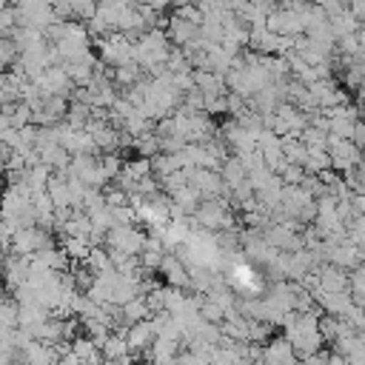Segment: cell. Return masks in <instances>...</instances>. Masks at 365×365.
<instances>
[{"mask_svg":"<svg viewBox=\"0 0 365 365\" xmlns=\"http://www.w3.org/2000/svg\"><path fill=\"white\" fill-rule=\"evenodd\" d=\"M328 29H331L334 40H339V37H348V34H354L356 29H362V23H356L348 11H339V14L328 17Z\"/></svg>","mask_w":365,"mask_h":365,"instance_id":"7c38bea8","label":"cell"},{"mask_svg":"<svg viewBox=\"0 0 365 365\" xmlns=\"http://www.w3.org/2000/svg\"><path fill=\"white\" fill-rule=\"evenodd\" d=\"M317 291L319 294H342L348 291V271L336 268V265H317Z\"/></svg>","mask_w":365,"mask_h":365,"instance_id":"52a82bcc","label":"cell"},{"mask_svg":"<svg viewBox=\"0 0 365 365\" xmlns=\"http://www.w3.org/2000/svg\"><path fill=\"white\" fill-rule=\"evenodd\" d=\"M331 168V157H328V151H308V160H305V165H302V171L305 174H322V171H328Z\"/></svg>","mask_w":365,"mask_h":365,"instance_id":"603a6c76","label":"cell"},{"mask_svg":"<svg viewBox=\"0 0 365 365\" xmlns=\"http://www.w3.org/2000/svg\"><path fill=\"white\" fill-rule=\"evenodd\" d=\"M3 83H6V71H0V94H3Z\"/></svg>","mask_w":365,"mask_h":365,"instance_id":"e575fe53","label":"cell"},{"mask_svg":"<svg viewBox=\"0 0 365 365\" xmlns=\"http://www.w3.org/2000/svg\"><path fill=\"white\" fill-rule=\"evenodd\" d=\"M17 63V48L11 37H0V71H9Z\"/></svg>","mask_w":365,"mask_h":365,"instance_id":"f1b7e54d","label":"cell"},{"mask_svg":"<svg viewBox=\"0 0 365 365\" xmlns=\"http://www.w3.org/2000/svg\"><path fill=\"white\" fill-rule=\"evenodd\" d=\"M80 365H103V359H86V362H80Z\"/></svg>","mask_w":365,"mask_h":365,"instance_id":"836d02e7","label":"cell"},{"mask_svg":"<svg viewBox=\"0 0 365 365\" xmlns=\"http://www.w3.org/2000/svg\"><path fill=\"white\" fill-rule=\"evenodd\" d=\"M325 151H328V157H331V171H336V174H348L351 168L362 165V148H356L351 140L328 137Z\"/></svg>","mask_w":365,"mask_h":365,"instance_id":"7a4b0ae2","label":"cell"},{"mask_svg":"<svg viewBox=\"0 0 365 365\" xmlns=\"http://www.w3.org/2000/svg\"><path fill=\"white\" fill-rule=\"evenodd\" d=\"M88 117H91V108L86 106V103H77V100H68V108H66V117H63V123L66 125H71V128H86V123H88Z\"/></svg>","mask_w":365,"mask_h":365,"instance_id":"9a60e30c","label":"cell"},{"mask_svg":"<svg viewBox=\"0 0 365 365\" xmlns=\"http://www.w3.org/2000/svg\"><path fill=\"white\" fill-rule=\"evenodd\" d=\"M271 336H274V325H268L262 319H248V342L251 345H259L262 348Z\"/></svg>","mask_w":365,"mask_h":365,"instance_id":"ffe728a7","label":"cell"},{"mask_svg":"<svg viewBox=\"0 0 365 365\" xmlns=\"http://www.w3.org/2000/svg\"><path fill=\"white\" fill-rule=\"evenodd\" d=\"M157 277H160V282H163V285H171V288H182V291H188V268H185V262H182L177 254H171V251H165V254H163L160 268H157Z\"/></svg>","mask_w":365,"mask_h":365,"instance_id":"3957f363","label":"cell"},{"mask_svg":"<svg viewBox=\"0 0 365 365\" xmlns=\"http://www.w3.org/2000/svg\"><path fill=\"white\" fill-rule=\"evenodd\" d=\"M0 277H3V254H0Z\"/></svg>","mask_w":365,"mask_h":365,"instance_id":"8d00e7d4","label":"cell"},{"mask_svg":"<svg viewBox=\"0 0 365 365\" xmlns=\"http://www.w3.org/2000/svg\"><path fill=\"white\" fill-rule=\"evenodd\" d=\"M134 365H154V362H134Z\"/></svg>","mask_w":365,"mask_h":365,"instance_id":"74e56055","label":"cell"},{"mask_svg":"<svg viewBox=\"0 0 365 365\" xmlns=\"http://www.w3.org/2000/svg\"><path fill=\"white\" fill-rule=\"evenodd\" d=\"M259 362L262 365H297L299 359L294 356V348L285 336H271L265 345H262V354H259Z\"/></svg>","mask_w":365,"mask_h":365,"instance_id":"5b68a950","label":"cell"},{"mask_svg":"<svg viewBox=\"0 0 365 365\" xmlns=\"http://www.w3.org/2000/svg\"><path fill=\"white\" fill-rule=\"evenodd\" d=\"M220 180H222V185L231 191V188H237L240 182H245L248 180V174H245V168H242V163L234 157V154H228L225 160H222V165H220Z\"/></svg>","mask_w":365,"mask_h":365,"instance_id":"30bf717a","label":"cell"},{"mask_svg":"<svg viewBox=\"0 0 365 365\" xmlns=\"http://www.w3.org/2000/svg\"><path fill=\"white\" fill-rule=\"evenodd\" d=\"M68 9H71V20L86 23V20H91V17H94L97 3H94V0H68Z\"/></svg>","mask_w":365,"mask_h":365,"instance_id":"484cf974","label":"cell"},{"mask_svg":"<svg viewBox=\"0 0 365 365\" xmlns=\"http://www.w3.org/2000/svg\"><path fill=\"white\" fill-rule=\"evenodd\" d=\"M131 151H134V157H143V160H151L157 151H160V145H157V137H154V131H143V134H137L134 140H131Z\"/></svg>","mask_w":365,"mask_h":365,"instance_id":"2e32d148","label":"cell"},{"mask_svg":"<svg viewBox=\"0 0 365 365\" xmlns=\"http://www.w3.org/2000/svg\"><path fill=\"white\" fill-rule=\"evenodd\" d=\"M351 143H354L356 148H362V145H365V125H362L359 120L354 123V131H351Z\"/></svg>","mask_w":365,"mask_h":365,"instance_id":"d6a6232c","label":"cell"},{"mask_svg":"<svg viewBox=\"0 0 365 365\" xmlns=\"http://www.w3.org/2000/svg\"><path fill=\"white\" fill-rule=\"evenodd\" d=\"M83 265L97 277V274H103V271H108L111 268V259H108V251H106V245H97V248H88V254H86V259H83Z\"/></svg>","mask_w":365,"mask_h":365,"instance_id":"e0dca14e","label":"cell"},{"mask_svg":"<svg viewBox=\"0 0 365 365\" xmlns=\"http://www.w3.org/2000/svg\"><path fill=\"white\" fill-rule=\"evenodd\" d=\"M197 317L202 319V322H211V325H220L222 319H225V311L217 305V302H211L205 294H202V302H200V308H197Z\"/></svg>","mask_w":365,"mask_h":365,"instance_id":"7402d4cb","label":"cell"},{"mask_svg":"<svg viewBox=\"0 0 365 365\" xmlns=\"http://www.w3.org/2000/svg\"><path fill=\"white\" fill-rule=\"evenodd\" d=\"M14 29H17V11H14V6L0 9V37H11Z\"/></svg>","mask_w":365,"mask_h":365,"instance_id":"4dcf8cb0","label":"cell"},{"mask_svg":"<svg viewBox=\"0 0 365 365\" xmlns=\"http://www.w3.org/2000/svg\"><path fill=\"white\" fill-rule=\"evenodd\" d=\"M11 328H17V302L6 297L0 302V331H11Z\"/></svg>","mask_w":365,"mask_h":365,"instance_id":"83f0119b","label":"cell"},{"mask_svg":"<svg viewBox=\"0 0 365 365\" xmlns=\"http://www.w3.org/2000/svg\"><path fill=\"white\" fill-rule=\"evenodd\" d=\"M88 248L91 245L86 240H77V237H63V242H60V251L66 254L68 262H83L86 254H88Z\"/></svg>","mask_w":365,"mask_h":365,"instance_id":"ac0fdd59","label":"cell"},{"mask_svg":"<svg viewBox=\"0 0 365 365\" xmlns=\"http://www.w3.org/2000/svg\"><path fill=\"white\" fill-rule=\"evenodd\" d=\"M157 185H160V191H163L165 197H174L180 188H185V185H188V168H185V171H171V174L160 177V180H157Z\"/></svg>","mask_w":365,"mask_h":365,"instance_id":"d6986e66","label":"cell"},{"mask_svg":"<svg viewBox=\"0 0 365 365\" xmlns=\"http://www.w3.org/2000/svg\"><path fill=\"white\" fill-rule=\"evenodd\" d=\"M143 77H145V71H143L134 60H128V63H123V66L111 68V83H114V88H117V91L131 88V86H134V83H140Z\"/></svg>","mask_w":365,"mask_h":365,"instance_id":"9c48e42d","label":"cell"},{"mask_svg":"<svg viewBox=\"0 0 365 365\" xmlns=\"http://www.w3.org/2000/svg\"><path fill=\"white\" fill-rule=\"evenodd\" d=\"M128 354V348H125V339H123V334H117V331H111L103 342H100V356L106 359V362H111V359H120V356H125Z\"/></svg>","mask_w":365,"mask_h":365,"instance_id":"4fadbf2b","label":"cell"},{"mask_svg":"<svg viewBox=\"0 0 365 365\" xmlns=\"http://www.w3.org/2000/svg\"><path fill=\"white\" fill-rule=\"evenodd\" d=\"M143 319H148V308H145V299L143 297H134L125 305H120V322L125 328L134 325V322H143Z\"/></svg>","mask_w":365,"mask_h":365,"instance_id":"8fae6325","label":"cell"},{"mask_svg":"<svg viewBox=\"0 0 365 365\" xmlns=\"http://www.w3.org/2000/svg\"><path fill=\"white\" fill-rule=\"evenodd\" d=\"M3 185H6V182H3V171H0V191H3Z\"/></svg>","mask_w":365,"mask_h":365,"instance_id":"d590c367","label":"cell"},{"mask_svg":"<svg viewBox=\"0 0 365 365\" xmlns=\"http://www.w3.org/2000/svg\"><path fill=\"white\" fill-rule=\"evenodd\" d=\"M66 108H68V100H66V97L51 94V97H46V100H43V111L51 117V123H63Z\"/></svg>","mask_w":365,"mask_h":365,"instance_id":"cb8c5ba5","label":"cell"},{"mask_svg":"<svg viewBox=\"0 0 365 365\" xmlns=\"http://www.w3.org/2000/svg\"><path fill=\"white\" fill-rule=\"evenodd\" d=\"M325 262L336 265L342 271H351V268L362 265V248L351 245L348 240H342L339 245H325Z\"/></svg>","mask_w":365,"mask_h":365,"instance_id":"277c9868","label":"cell"},{"mask_svg":"<svg viewBox=\"0 0 365 365\" xmlns=\"http://www.w3.org/2000/svg\"><path fill=\"white\" fill-rule=\"evenodd\" d=\"M103 202H106V208H123V205H128V194L123 191V188H117L114 182H108L103 191Z\"/></svg>","mask_w":365,"mask_h":365,"instance_id":"4316f807","label":"cell"},{"mask_svg":"<svg viewBox=\"0 0 365 365\" xmlns=\"http://www.w3.org/2000/svg\"><path fill=\"white\" fill-rule=\"evenodd\" d=\"M145 242V228L143 225H111L106 231V248L108 251H123L128 257H137Z\"/></svg>","mask_w":365,"mask_h":365,"instance_id":"6da1fadb","label":"cell"},{"mask_svg":"<svg viewBox=\"0 0 365 365\" xmlns=\"http://www.w3.org/2000/svg\"><path fill=\"white\" fill-rule=\"evenodd\" d=\"M97 163H100V168H103L106 180L111 182V180L120 174V168H123V151H106V154H100V157H97Z\"/></svg>","mask_w":365,"mask_h":365,"instance_id":"44dd1931","label":"cell"},{"mask_svg":"<svg viewBox=\"0 0 365 365\" xmlns=\"http://www.w3.org/2000/svg\"><path fill=\"white\" fill-rule=\"evenodd\" d=\"M3 285L6 291H14L17 285H23L29 279V257H17V254H3Z\"/></svg>","mask_w":365,"mask_h":365,"instance_id":"ba28073f","label":"cell"},{"mask_svg":"<svg viewBox=\"0 0 365 365\" xmlns=\"http://www.w3.org/2000/svg\"><path fill=\"white\" fill-rule=\"evenodd\" d=\"M200 37H202L205 43H220V40H222V23H220V17H202V23H200Z\"/></svg>","mask_w":365,"mask_h":365,"instance_id":"d4e9b609","label":"cell"},{"mask_svg":"<svg viewBox=\"0 0 365 365\" xmlns=\"http://www.w3.org/2000/svg\"><path fill=\"white\" fill-rule=\"evenodd\" d=\"M277 177H279V182H282V185H299V182H302V177H305V171H302L299 165L285 163V168H282Z\"/></svg>","mask_w":365,"mask_h":365,"instance_id":"1f68e13d","label":"cell"},{"mask_svg":"<svg viewBox=\"0 0 365 365\" xmlns=\"http://www.w3.org/2000/svg\"><path fill=\"white\" fill-rule=\"evenodd\" d=\"M68 351H71L80 362H86V359H103V356H100V348H97L86 334H77V336L68 342Z\"/></svg>","mask_w":365,"mask_h":365,"instance_id":"5bb4252c","label":"cell"},{"mask_svg":"<svg viewBox=\"0 0 365 365\" xmlns=\"http://www.w3.org/2000/svg\"><path fill=\"white\" fill-rule=\"evenodd\" d=\"M165 37H168V43L171 46H177V48H182V46H188L194 37H200V26H194V23H188V20H182V17H177L174 11H168V17H165Z\"/></svg>","mask_w":365,"mask_h":365,"instance_id":"8992f818","label":"cell"},{"mask_svg":"<svg viewBox=\"0 0 365 365\" xmlns=\"http://www.w3.org/2000/svg\"><path fill=\"white\" fill-rule=\"evenodd\" d=\"M9 123H11V128H26V125H31V108H29L26 103H14V108H11V114H9Z\"/></svg>","mask_w":365,"mask_h":365,"instance_id":"f546056e","label":"cell"}]
</instances>
